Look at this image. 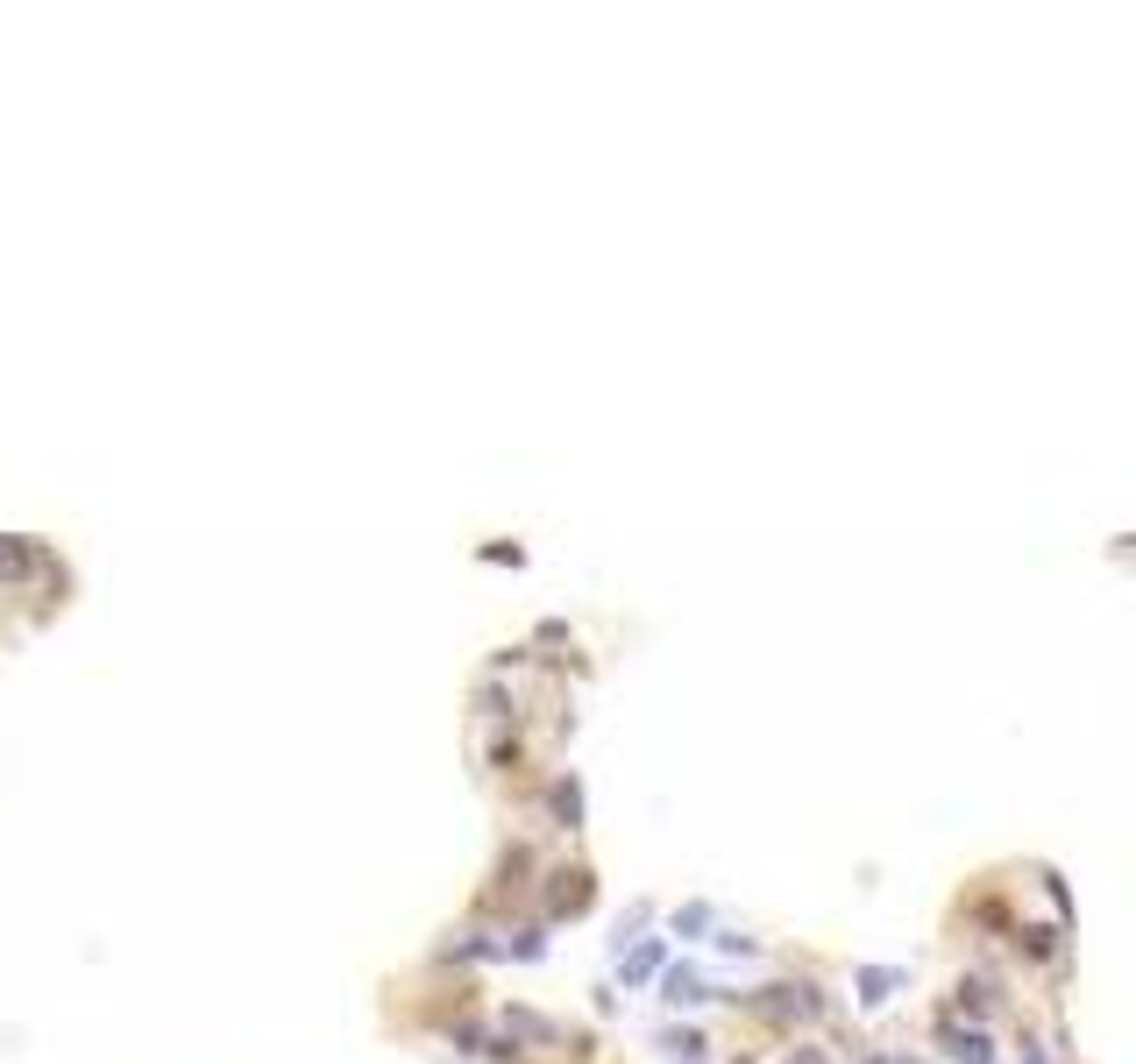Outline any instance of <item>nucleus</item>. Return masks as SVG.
Instances as JSON below:
<instances>
[{
  "label": "nucleus",
  "instance_id": "nucleus-1",
  "mask_svg": "<svg viewBox=\"0 0 1136 1064\" xmlns=\"http://www.w3.org/2000/svg\"><path fill=\"white\" fill-rule=\"evenodd\" d=\"M895 993V972H867V1001H888Z\"/></svg>",
  "mask_w": 1136,
  "mask_h": 1064
}]
</instances>
